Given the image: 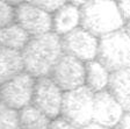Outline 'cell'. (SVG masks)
Returning <instances> with one entry per match:
<instances>
[{
    "label": "cell",
    "instance_id": "obj_26",
    "mask_svg": "<svg viewBox=\"0 0 130 129\" xmlns=\"http://www.w3.org/2000/svg\"><path fill=\"white\" fill-rule=\"evenodd\" d=\"M123 28H124V30L128 33V35L130 36V21L125 22V24H124V27H123Z\"/></svg>",
    "mask_w": 130,
    "mask_h": 129
},
{
    "label": "cell",
    "instance_id": "obj_10",
    "mask_svg": "<svg viewBox=\"0 0 130 129\" xmlns=\"http://www.w3.org/2000/svg\"><path fill=\"white\" fill-rule=\"evenodd\" d=\"M125 110L108 90L94 93L93 121L114 129L122 119Z\"/></svg>",
    "mask_w": 130,
    "mask_h": 129
},
{
    "label": "cell",
    "instance_id": "obj_1",
    "mask_svg": "<svg viewBox=\"0 0 130 129\" xmlns=\"http://www.w3.org/2000/svg\"><path fill=\"white\" fill-rule=\"evenodd\" d=\"M63 52L62 38L54 32L30 37L21 51L24 71L35 78L50 76Z\"/></svg>",
    "mask_w": 130,
    "mask_h": 129
},
{
    "label": "cell",
    "instance_id": "obj_5",
    "mask_svg": "<svg viewBox=\"0 0 130 129\" xmlns=\"http://www.w3.org/2000/svg\"><path fill=\"white\" fill-rule=\"evenodd\" d=\"M36 78L22 71L0 85V101L16 110L30 105L32 101Z\"/></svg>",
    "mask_w": 130,
    "mask_h": 129
},
{
    "label": "cell",
    "instance_id": "obj_6",
    "mask_svg": "<svg viewBox=\"0 0 130 129\" xmlns=\"http://www.w3.org/2000/svg\"><path fill=\"white\" fill-rule=\"evenodd\" d=\"M64 91L51 79L50 76L36 78L31 104L54 120L60 116Z\"/></svg>",
    "mask_w": 130,
    "mask_h": 129
},
{
    "label": "cell",
    "instance_id": "obj_23",
    "mask_svg": "<svg viewBox=\"0 0 130 129\" xmlns=\"http://www.w3.org/2000/svg\"><path fill=\"white\" fill-rule=\"evenodd\" d=\"M79 129H111V128H108V127L102 126L100 123H96V122L92 121V122H89V123L85 124V126L80 127Z\"/></svg>",
    "mask_w": 130,
    "mask_h": 129
},
{
    "label": "cell",
    "instance_id": "obj_3",
    "mask_svg": "<svg viewBox=\"0 0 130 129\" xmlns=\"http://www.w3.org/2000/svg\"><path fill=\"white\" fill-rule=\"evenodd\" d=\"M96 59L109 72L130 67V36L124 28L99 38Z\"/></svg>",
    "mask_w": 130,
    "mask_h": 129
},
{
    "label": "cell",
    "instance_id": "obj_7",
    "mask_svg": "<svg viewBox=\"0 0 130 129\" xmlns=\"http://www.w3.org/2000/svg\"><path fill=\"white\" fill-rule=\"evenodd\" d=\"M51 79L63 91H70L85 85V63L63 52L50 73Z\"/></svg>",
    "mask_w": 130,
    "mask_h": 129
},
{
    "label": "cell",
    "instance_id": "obj_15",
    "mask_svg": "<svg viewBox=\"0 0 130 129\" xmlns=\"http://www.w3.org/2000/svg\"><path fill=\"white\" fill-rule=\"evenodd\" d=\"M31 36L19 23L13 22L0 29V46L22 51Z\"/></svg>",
    "mask_w": 130,
    "mask_h": 129
},
{
    "label": "cell",
    "instance_id": "obj_21",
    "mask_svg": "<svg viewBox=\"0 0 130 129\" xmlns=\"http://www.w3.org/2000/svg\"><path fill=\"white\" fill-rule=\"evenodd\" d=\"M116 4L124 22L130 21V0H116Z\"/></svg>",
    "mask_w": 130,
    "mask_h": 129
},
{
    "label": "cell",
    "instance_id": "obj_17",
    "mask_svg": "<svg viewBox=\"0 0 130 129\" xmlns=\"http://www.w3.org/2000/svg\"><path fill=\"white\" fill-rule=\"evenodd\" d=\"M0 129H20L19 110L0 101Z\"/></svg>",
    "mask_w": 130,
    "mask_h": 129
},
{
    "label": "cell",
    "instance_id": "obj_27",
    "mask_svg": "<svg viewBox=\"0 0 130 129\" xmlns=\"http://www.w3.org/2000/svg\"><path fill=\"white\" fill-rule=\"evenodd\" d=\"M114 1H116V0H114Z\"/></svg>",
    "mask_w": 130,
    "mask_h": 129
},
{
    "label": "cell",
    "instance_id": "obj_13",
    "mask_svg": "<svg viewBox=\"0 0 130 129\" xmlns=\"http://www.w3.org/2000/svg\"><path fill=\"white\" fill-rule=\"evenodd\" d=\"M24 71L21 51L0 46V85Z\"/></svg>",
    "mask_w": 130,
    "mask_h": 129
},
{
    "label": "cell",
    "instance_id": "obj_11",
    "mask_svg": "<svg viewBox=\"0 0 130 129\" xmlns=\"http://www.w3.org/2000/svg\"><path fill=\"white\" fill-rule=\"evenodd\" d=\"M80 27V7L74 4L65 3L52 12V32L58 36H64Z\"/></svg>",
    "mask_w": 130,
    "mask_h": 129
},
{
    "label": "cell",
    "instance_id": "obj_14",
    "mask_svg": "<svg viewBox=\"0 0 130 129\" xmlns=\"http://www.w3.org/2000/svg\"><path fill=\"white\" fill-rule=\"evenodd\" d=\"M110 72L98 59L85 63V86L94 93L107 90Z\"/></svg>",
    "mask_w": 130,
    "mask_h": 129
},
{
    "label": "cell",
    "instance_id": "obj_9",
    "mask_svg": "<svg viewBox=\"0 0 130 129\" xmlns=\"http://www.w3.org/2000/svg\"><path fill=\"white\" fill-rule=\"evenodd\" d=\"M62 47L65 54L83 61L84 63L96 59L99 37L94 36L83 27H78L62 36Z\"/></svg>",
    "mask_w": 130,
    "mask_h": 129
},
{
    "label": "cell",
    "instance_id": "obj_8",
    "mask_svg": "<svg viewBox=\"0 0 130 129\" xmlns=\"http://www.w3.org/2000/svg\"><path fill=\"white\" fill-rule=\"evenodd\" d=\"M15 22L31 37L52 32V13L24 1L15 7Z\"/></svg>",
    "mask_w": 130,
    "mask_h": 129
},
{
    "label": "cell",
    "instance_id": "obj_19",
    "mask_svg": "<svg viewBox=\"0 0 130 129\" xmlns=\"http://www.w3.org/2000/svg\"><path fill=\"white\" fill-rule=\"evenodd\" d=\"M26 1L52 13L57 8H59L62 5H64L65 3H68L69 0H26Z\"/></svg>",
    "mask_w": 130,
    "mask_h": 129
},
{
    "label": "cell",
    "instance_id": "obj_12",
    "mask_svg": "<svg viewBox=\"0 0 130 129\" xmlns=\"http://www.w3.org/2000/svg\"><path fill=\"white\" fill-rule=\"evenodd\" d=\"M125 112H130V67L110 72L107 87Z\"/></svg>",
    "mask_w": 130,
    "mask_h": 129
},
{
    "label": "cell",
    "instance_id": "obj_2",
    "mask_svg": "<svg viewBox=\"0 0 130 129\" xmlns=\"http://www.w3.org/2000/svg\"><path fill=\"white\" fill-rule=\"evenodd\" d=\"M124 24L114 0H88L80 6V27L99 38L122 29Z\"/></svg>",
    "mask_w": 130,
    "mask_h": 129
},
{
    "label": "cell",
    "instance_id": "obj_4",
    "mask_svg": "<svg viewBox=\"0 0 130 129\" xmlns=\"http://www.w3.org/2000/svg\"><path fill=\"white\" fill-rule=\"evenodd\" d=\"M94 92L80 86L74 90L65 91L63 95L60 116L77 127H83L93 121Z\"/></svg>",
    "mask_w": 130,
    "mask_h": 129
},
{
    "label": "cell",
    "instance_id": "obj_16",
    "mask_svg": "<svg viewBox=\"0 0 130 129\" xmlns=\"http://www.w3.org/2000/svg\"><path fill=\"white\" fill-rule=\"evenodd\" d=\"M20 129H48L51 119L32 104L19 110Z\"/></svg>",
    "mask_w": 130,
    "mask_h": 129
},
{
    "label": "cell",
    "instance_id": "obj_25",
    "mask_svg": "<svg viewBox=\"0 0 130 129\" xmlns=\"http://www.w3.org/2000/svg\"><path fill=\"white\" fill-rule=\"evenodd\" d=\"M70 3H72V4H74V5H77V6H79L80 7L81 5H84L86 1H88V0H69Z\"/></svg>",
    "mask_w": 130,
    "mask_h": 129
},
{
    "label": "cell",
    "instance_id": "obj_20",
    "mask_svg": "<svg viewBox=\"0 0 130 129\" xmlns=\"http://www.w3.org/2000/svg\"><path fill=\"white\" fill-rule=\"evenodd\" d=\"M48 129H79V127L72 124L62 116H58L52 120Z\"/></svg>",
    "mask_w": 130,
    "mask_h": 129
},
{
    "label": "cell",
    "instance_id": "obj_24",
    "mask_svg": "<svg viewBox=\"0 0 130 129\" xmlns=\"http://www.w3.org/2000/svg\"><path fill=\"white\" fill-rule=\"evenodd\" d=\"M4 1H6L7 4H9V5L14 6V7H16V6H19L20 4L24 3L26 0H4Z\"/></svg>",
    "mask_w": 130,
    "mask_h": 129
},
{
    "label": "cell",
    "instance_id": "obj_22",
    "mask_svg": "<svg viewBox=\"0 0 130 129\" xmlns=\"http://www.w3.org/2000/svg\"><path fill=\"white\" fill-rule=\"evenodd\" d=\"M114 129H130V112H125Z\"/></svg>",
    "mask_w": 130,
    "mask_h": 129
},
{
    "label": "cell",
    "instance_id": "obj_18",
    "mask_svg": "<svg viewBox=\"0 0 130 129\" xmlns=\"http://www.w3.org/2000/svg\"><path fill=\"white\" fill-rule=\"evenodd\" d=\"M15 22V7L0 0V29Z\"/></svg>",
    "mask_w": 130,
    "mask_h": 129
}]
</instances>
